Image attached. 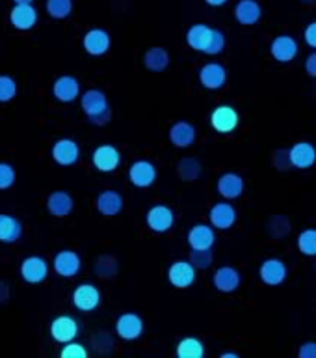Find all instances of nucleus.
Instances as JSON below:
<instances>
[{
	"label": "nucleus",
	"mask_w": 316,
	"mask_h": 358,
	"mask_svg": "<svg viewBox=\"0 0 316 358\" xmlns=\"http://www.w3.org/2000/svg\"><path fill=\"white\" fill-rule=\"evenodd\" d=\"M80 105H82V110L88 114L89 123H93V125H106L112 120L108 97L100 90H88L82 95Z\"/></svg>",
	"instance_id": "f257e3e1"
},
{
	"label": "nucleus",
	"mask_w": 316,
	"mask_h": 358,
	"mask_svg": "<svg viewBox=\"0 0 316 358\" xmlns=\"http://www.w3.org/2000/svg\"><path fill=\"white\" fill-rule=\"evenodd\" d=\"M197 278V268L194 267V263L190 259H181V262L172 263V267L167 271V280L173 287L177 289H186L194 284Z\"/></svg>",
	"instance_id": "f03ea898"
},
{
	"label": "nucleus",
	"mask_w": 316,
	"mask_h": 358,
	"mask_svg": "<svg viewBox=\"0 0 316 358\" xmlns=\"http://www.w3.org/2000/svg\"><path fill=\"white\" fill-rule=\"evenodd\" d=\"M239 123H240L239 112L234 110L233 106H229V105L218 106V108H214L211 114L212 129L222 134L233 133L234 129L239 127Z\"/></svg>",
	"instance_id": "7ed1b4c3"
},
{
	"label": "nucleus",
	"mask_w": 316,
	"mask_h": 358,
	"mask_svg": "<svg viewBox=\"0 0 316 358\" xmlns=\"http://www.w3.org/2000/svg\"><path fill=\"white\" fill-rule=\"evenodd\" d=\"M145 222L149 226V229L156 231V234H166L173 228V222H175V215H173L172 207L164 206V203H158V206H153L147 211V217H145Z\"/></svg>",
	"instance_id": "20e7f679"
},
{
	"label": "nucleus",
	"mask_w": 316,
	"mask_h": 358,
	"mask_svg": "<svg viewBox=\"0 0 316 358\" xmlns=\"http://www.w3.org/2000/svg\"><path fill=\"white\" fill-rule=\"evenodd\" d=\"M259 276H261L262 284L270 285V287H276V285H281L289 276V268L285 265V262L278 259V257H270V259H264L259 267Z\"/></svg>",
	"instance_id": "39448f33"
},
{
	"label": "nucleus",
	"mask_w": 316,
	"mask_h": 358,
	"mask_svg": "<svg viewBox=\"0 0 316 358\" xmlns=\"http://www.w3.org/2000/svg\"><path fill=\"white\" fill-rule=\"evenodd\" d=\"M116 332L121 340H138L140 336L144 334V319L134 312L123 313L116 321Z\"/></svg>",
	"instance_id": "423d86ee"
},
{
	"label": "nucleus",
	"mask_w": 316,
	"mask_h": 358,
	"mask_svg": "<svg viewBox=\"0 0 316 358\" xmlns=\"http://www.w3.org/2000/svg\"><path fill=\"white\" fill-rule=\"evenodd\" d=\"M21 276L27 284H41L49 276V263L39 256L27 257L21 263Z\"/></svg>",
	"instance_id": "0eeeda50"
},
{
	"label": "nucleus",
	"mask_w": 316,
	"mask_h": 358,
	"mask_svg": "<svg viewBox=\"0 0 316 358\" xmlns=\"http://www.w3.org/2000/svg\"><path fill=\"white\" fill-rule=\"evenodd\" d=\"M91 161H93V166L99 172H114L121 164V153H119L116 145L103 144L93 151Z\"/></svg>",
	"instance_id": "6e6552de"
},
{
	"label": "nucleus",
	"mask_w": 316,
	"mask_h": 358,
	"mask_svg": "<svg viewBox=\"0 0 316 358\" xmlns=\"http://www.w3.org/2000/svg\"><path fill=\"white\" fill-rule=\"evenodd\" d=\"M298 41L289 34H281L278 38H273L272 45H270V52H272L273 60H278L279 64H289L298 56Z\"/></svg>",
	"instance_id": "1a4fd4ad"
},
{
	"label": "nucleus",
	"mask_w": 316,
	"mask_h": 358,
	"mask_svg": "<svg viewBox=\"0 0 316 358\" xmlns=\"http://www.w3.org/2000/svg\"><path fill=\"white\" fill-rule=\"evenodd\" d=\"M128 179L134 187L138 189H147L156 181V166L151 161H136L128 168Z\"/></svg>",
	"instance_id": "9d476101"
},
{
	"label": "nucleus",
	"mask_w": 316,
	"mask_h": 358,
	"mask_svg": "<svg viewBox=\"0 0 316 358\" xmlns=\"http://www.w3.org/2000/svg\"><path fill=\"white\" fill-rule=\"evenodd\" d=\"M82 45L88 55L103 56L110 50V34L106 32V30H103V28H91V30H88L86 36H84Z\"/></svg>",
	"instance_id": "9b49d317"
},
{
	"label": "nucleus",
	"mask_w": 316,
	"mask_h": 358,
	"mask_svg": "<svg viewBox=\"0 0 316 358\" xmlns=\"http://www.w3.org/2000/svg\"><path fill=\"white\" fill-rule=\"evenodd\" d=\"M73 304L80 312H93L100 304V291L93 284L78 285L73 291Z\"/></svg>",
	"instance_id": "f8f14e48"
},
{
	"label": "nucleus",
	"mask_w": 316,
	"mask_h": 358,
	"mask_svg": "<svg viewBox=\"0 0 316 358\" xmlns=\"http://www.w3.org/2000/svg\"><path fill=\"white\" fill-rule=\"evenodd\" d=\"M52 159L60 166H73L80 159V145L71 138H61L52 145Z\"/></svg>",
	"instance_id": "ddd939ff"
},
{
	"label": "nucleus",
	"mask_w": 316,
	"mask_h": 358,
	"mask_svg": "<svg viewBox=\"0 0 316 358\" xmlns=\"http://www.w3.org/2000/svg\"><path fill=\"white\" fill-rule=\"evenodd\" d=\"M78 323L77 319H73L71 315H60L50 323V336L54 338L58 343H69L75 341L78 336Z\"/></svg>",
	"instance_id": "4468645a"
},
{
	"label": "nucleus",
	"mask_w": 316,
	"mask_h": 358,
	"mask_svg": "<svg viewBox=\"0 0 316 358\" xmlns=\"http://www.w3.org/2000/svg\"><path fill=\"white\" fill-rule=\"evenodd\" d=\"M200 83L206 90H220L227 84V69L218 64V62H209L201 67Z\"/></svg>",
	"instance_id": "2eb2a0df"
},
{
	"label": "nucleus",
	"mask_w": 316,
	"mask_h": 358,
	"mask_svg": "<svg viewBox=\"0 0 316 358\" xmlns=\"http://www.w3.org/2000/svg\"><path fill=\"white\" fill-rule=\"evenodd\" d=\"M209 218L216 229H231L236 222V209L233 207V203H229V200L218 201L212 206Z\"/></svg>",
	"instance_id": "dca6fc26"
},
{
	"label": "nucleus",
	"mask_w": 316,
	"mask_h": 358,
	"mask_svg": "<svg viewBox=\"0 0 316 358\" xmlns=\"http://www.w3.org/2000/svg\"><path fill=\"white\" fill-rule=\"evenodd\" d=\"M292 168L309 170L316 164V148L311 142H296L289 150Z\"/></svg>",
	"instance_id": "f3484780"
},
{
	"label": "nucleus",
	"mask_w": 316,
	"mask_h": 358,
	"mask_svg": "<svg viewBox=\"0 0 316 358\" xmlns=\"http://www.w3.org/2000/svg\"><path fill=\"white\" fill-rule=\"evenodd\" d=\"M218 194L223 200H236L244 194V178L240 173L227 172L218 179Z\"/></svg>",
	"instance_id": "a211bd4d"
},
{
	"label": "nucleus",
	"mask_w": 316,
	"mask_h": 358,
	"mask_svg": "<svg viewBox=\"0 0 316 358\" xmlns=\"http://www.w3.org/2000/svg\"><path fill=\"white\" fill-rule=\"evenodd\" d=\"M212 284H214V287H216L218 291H222V293H233V291H236L240 287V284H242V276H240V273L236 271L234 267H231V265H223V267H220L214 273V276H212Z\"/></svg>",
	"instance_id": "6ab92c4d"
},
{
	"label": "nucleus",
	"mask_w": 316,
	"mask_h": 358,
	"mask_svg": "<svg viewBox=\"0 0 316 358\" xmlns=\"http://www.w3.org/2000/svg\"><path fill=\"white\" fill-rule=\"evenodd\" d=\"M212 34H214V28H211L205 22L192 24L188 28V32H186V43H188L190 49L197 50V52H205L212 41Z\"/></svg>",
	"instance_id": "aec40b11"
},
{
	"label": "nucleus",
	"mask_w": 316,
	"mask_h": 358,
	"mask_svg": "<svg viewBox=\"0 0 316 358\" xmlns=\"http://www.w3.org/2000/svg\"><path fill=\"white\" fill-rule=\"evenodd\" d=\"M82 262L77 252L73 250H61L54 257V271L63 278H73L80 273Z\"/></svg>",
	"instance_id": "412c9836"
},
{
	"label": "nucleus",
	"mask_w": 316,
	"mask_h": 358,
	"mask_svg": "<svg viewBox=\"0 0 316 358\" xmlns=\"http://www.w3.org/2000/svg\"><path fill=\"white\" fill-rule=\"evenodd\" d=\"M52 94L61 103H73L80 95V83L71 75H61L52 84Z\"/></svg>",
	"instance_id": "4be33fe9"
},
{
	"label": "nucleus",
	"mask_w": 316,
	"mask_h": 358,
	"mask_svg": "<svg viewBox=\"0 0 316 358\" xmlns=\"http://www.w3.org/2000/svg\"><path fill=\"white\" fill-rule=\"evenodd\" d=\"M10 21L17 30H30L38 22V10L32 4H15L10 11Z\"/></svg>",
	"instance_id": "5701e85b"
},
{
	"label": "nucleus",
	"mask_w": 316,
	"mask_h": 358,
	"mask_svg": "<svg viewBox=\"0 0 316 358\" xmlns=\"http://www.w3.org/2000/svg\"><path fill=\"white\" fill-rule=\"evenodd\" d=\"M262 8L257 0H240L239 4L234 6V19L244 24V27H251L261 21Z\"/></svg>",
	"instance_id": "b1692460"
},
{
	"label": "nucleus",
	"mask_w": 316,
	"mask_h": 358,
	"mask_svg": "<svg viewBox=\"0 0 316 358\" xmlns=\"http://www.w3.org/2000/svg\"><path fill=\"white\" fill-rule=\"evenodd\" d=\"M123 206H125V201H123V196L117 190H103L99 198H97V211L100 215H105V217L119 215L123 211Z\"/></svg>",
	"instance_id": "393cba45"
},
{
	"label": "nucleus",
	"mask_w": 316,
	"mask_h": 358,
	"mask_svg": "<svg viewBox=\"0 0 316 358\" xmlns=\"http://www.w3.org/2000/svg\"><path fill=\"white\" fill-rule=\"evenodd\" d=\"M216 243V234L214 226L209 224H195L194 228L188 231V245L190 248H212Z\"/></svg>",
	"instance_id": "a878e982"
},
{
	"label": "nucleus",
	"mask_w": 316,
	"mask_h": 358,
	"mask_svg": "<svg viewBox=\"0 0 316 358\" xmlns=\"http://www.w3.org/2000/svg\"><path fill=\"white\" fill-rule=\"evenodd\" d=\"M197 138V129L188 122H177L173 123L170 129V140L173 145L177 148H190Z\"/></svg>",
	"instance_id": "bb28decb"
},
{
	"label": "nucleus",
	"mask_w": 316,
	"mask_h": 358,
	"mask_svg": "<svg viewBox=\"0 0 316 358\" xmlns=\"http://www.w3.org/2000/svg\"><path fill=\"white\" fill-rule=\"evenodd\" d=\"M73 207H75V201L66 190H56L47 200V209L52 217H67V215H71Z\"/></svg>",
	"instance_id": "cd10ccee"
},
{
	"label": "nucleus",
	"mask_w": 316,
	"mask_h": 358,
	"mask_svg": "<svg viewBox=\"0 0 316 358\" xmlns=\"http://www.w3.org/2000/svg\"><path fill=\"white\" fill-rule=\"evenodd\" d=\"M144 64L149 71L162 73L170 66V52L162 47H151V49L145 50Z\"/></svg>",
	"instance_id": "c85d7f7f"
},
{
	"label": "nucleus",
	"mask_w": 316,
	"mask_h": 358,
	"mask_svg": "<svg viewBox=\"0 0 316 358\" xmlns=\"http://www.w3.org/2000/svg\"><path fill=\"white\" fill-rule=\"evenodd\" d=\"M22 234V224L15 217L0 213V243H15Z\"/></svg>",
	"instance_id": "c756f323"
},
{
	"label": "nucleus",
	"mask_w": 316,
	"mask_h": 358,
	"mask_svg": "<svg viewBox=\"0 0 316 358\" xmlns=\"http://www.w3.org/2000/svg\"><path fill=\"white\" fill-rule=\"evenodd\" d=\"M177 357L179 358H203L205 357V345L200 338L188 336L179 341L177 345Z\"/></svg>",
	"instance_id": "7c9ffc66"
},
{
	"label": "nucleus",
	"mask_w": 316,
	"mask_h": 358,
	"mask_svg": "<svg viewBox=\"0 0 316 358\" xmlns=\"http://www.w3.org/2000/svg\"><path fill=\"white\" fill-rule=\"evenodd\" d=\"M201 172H203V166L195 157H183L179 162L177 173L183 181H195L201 178Z\"/></svg>",
	"instance_id": "2f4dec72"
},
{
	"label": "nucleus",
	"mask_w": 316,
	"mask_h": 358,
	"mask_svg": "<svg viewBox=\"0 0 316 358\" xmlns=\"http://www.w3.org/2000/svg\"><path fill=\"white\" fill-rule=\"evenodd\" d=\"M298 248L303 256L307 257H316V229L309 228L303 229L298 237Z\"/></svg>",
	"instance_id": "473e14b6"
},
{
	"label": "nucleus",
	"mask_w": 316,
	"mask_h": 358,
	"mask_svg": "<svg viewBox=\"0 0 316 358\" xmlns=\"http://www.w3.org/2000/svg\"><path fill=\"white\" fill-rule=\"evenodd\" d=\"M73 11V0H47V13L52 19H67Z\"/></svg>",
	"instance_id": "72a5a7b5"
},
{
	"label": "nucleus",
	"mask_w": 316,
	"mask_h": 358,
	"mask_svg": "<svg viewBox=\"0 0 316 358\" xmlns=\"http://www.w3.org/2000/svg\"><path fill=\"white\" fill-rule=\"evenodd\" d=\"M188 259L194 263V267L200 268V271L211 268V265L214 263L212 248H192V250H190Z\"/></svg>",
	"instance_id": "f704fd0d"
},
{
	"label": "nucleus",
	"mask_w": 316,
	"mask_h": 358,
	"mask_svg": "<svg viewBox=\"0 0 316 358\" xmlns=\"http://www.w3.org/2000/svg\"><path fill=\"white\" fill-rule=\"evenodd\" d=\"M117 273V262L116 257L112 256H100L95 262V274L100 278H112Z\"/></svg>",
	"instance_id": "c9c22d12"
},
{
	"label": "nucleus",
	"mask_w": 316,
	"mask_h": 358,
	"mask_svg": "<svg viewBox=\"0 0 316 358\" xmlns=\"http://www.w3.org/2000/svg\"><path fill=\"white\" fill-rule=\"evenodd\" d=\"M17 95V83L10 75H0V103H8Z\"/></svg>",
	"instance_id": "e433bc0d"
},
{
	"label": "nucleus",
	"mask_w": 316,
	"mask_h": 358,
	"mask_svg": "<svg viewBox=\"0 0 316 358\" xmlns=\"http://www.w3.org/2000/svg\"><path fill=\"white\" fill-rule=\"evenodd\" d=\"M227 47V38H225V34L222 30H218L214 28V34H212V41L209 45V49L205 50V55L209 56H216V55H222L223 50Z\"/></svg>",
	"instance_id": "4c0bfd02"
},
{
	"label": "nucleus",
	"mask_w": 316,
	"mask_h": 358,
	"mask_svg": "<svg viewBox=\"0 0 316 358\" xmlns=\"http://www.w3.org/2000/svg\"><path fill=\"white\" fill-rule=\"evenodd\" d=\"M268 229L276 239H279L290 231V220L287 217H272L268 222Z\"/></svg>",
	"instance_id": "58836bf2"
},
{
	"label": "nucleus",
	"mask_w": 316,
	"mask_h": 358,
	"mask_svg": "<svg viewBox=\"0 0 316 358\" xmlns=\"http://www.w3.org/2000/svg\"><path fill=\"white\" fill-rule=\"evenodd\" d=\"M91 347L95 349V352L106 355V352H110L112 349H114V340L110 338V334L99 332V334H95L93 338H91Z\"/></svg>",
	"instance_id": "ea45409f"
},
{
	"label": "nucleus",
	"mask_w": 316,
	"mask_h": 358,
	"mask_svg": "<svg viewBox=\"0 0 316 358\" xmlns=\"http://www.w3.org/2000/svg\"><path fill=\"white\" fill-rule=\"evenodd\" d=\"M60 357L61 358H86L88 357V349H86L82 343L69 341V343H63V349H61Z\"/></svg>",
	"instance_id": "a19ab883"
},
{
	"label": "nucleus",
	"mask_w": 316,
	"mask_h": 358,
	"mask_svg": "<svg viewBox=\"0 0 316 358\" xmlns=\"http://www.w3.org/2000/svg\"><path fill=\"white\" fill-rule=\"evenodd\" d=\"M15 183V170L8 162H0V190L10 189Z\"/></svg>",
	"instance_id": "79ce46f5"
},
{
	"label": "nucleus",
	"mask_w": 316,
	"mask_h": 358,
	"mask_svg": "<svg viewBox=\"0 0 316 358\" xmlns=\"http://www.w3.org/2000/svg\"><path fill=\"white\" fill-rule=\"evenodd\" d=\"M298 357L316 358V341H306V343L298 349Z\"/></svg>",
	"instance_id": "37998d69"
},
{
	"label": "nucleus",
	"mask_w": 316,
	"mask_h": 358,
	"mask_svg": "<svg viewBox=\"0 0 316 358\" xmlns=\"http://www.w3.org/2000/svg\"><path fill=\"white\" fill-rule=\"evenodd\" d=\"M303 38H306V43L311 47V49L316 50V21L309 22L303 32Z\"/></svg>",
	"instance_id": "c03bdc74"
},
{
	"label": "nucleus",
	"mask_w": 316,
	"mask_h": 358,
	"mask_svg": "<svg viewBox=\"0 0 316 358\" xmlns=\"http://www.w3.org/2000/svg\"><path fill=\"white\" fill-rule=\"evenodd\" d=\"M306 71L309 77L316 78V50L313 52V55L307 56V60H306Z\"/></svg>",
	"instance_id": "a18cd8bd"
},
{
	"label": "nucleus",
	"mask_w": 316,
	"mask_h": 358,
	"mask_svg": "<svg viewBox=\"0 0 316 358\" xmlns=\"http://www.w3.org/2000/svg\"><path fill=\"white\" fill-rule=\"evenodd\" d=\"M10 299V287L6 285V282L0 280V302H6Z\"/></svg>",
	"instance_id": "49530a36"
},
{
	"label": "nucleus",
	"mask_w": 316,
	"mask_h": 358,
	"mask_svg": "<svg viewBox=\"0 0 316 358\" xmlns=\"http://www.w3.org/2000/svg\"><path fill=\"white\" fill-rule=\"evenodd\" d=\"M206 4L212 6V8H220V6H225L229 0H205Z\"/></svg>",
	"instance_id": "de8ad7c7"
},
{
	"label": "nucleus",
	"mask_w": 316,
	"mask_h": 358,
	"mask_svg": "<svg viewBox=\"0 0 316 358\" xmlns=\"http://www.w3.org/2000/svg\"><path fill=\"white\" fill-rule=\"evenodd\" d=\"M220 358H240L239 352H222Z\"/></svg>",
	"instance_id": "09e8293b"
},
{
	"label": "nucleus",
	"mask_w": 316,
	"mask_h": 358,
	"mask_svg": "<svg viewBox=\"0 0 316 358\" xmlns=\"http://www.w3.org/2000/svg\"><path fill=\"white\" fill-rule=\"evenodd\" d=\"M15 4H32L33 0H13Z\"/></svg>",
	"instance_id": "8fccbe9b"
},
{
	"label": "nucleus",
	"mask_w": 316,
	"mask_h": 358,
	"mask_svg": "<svg viewBox=\"0 0 316 358\" xmlns=\"http://www.w3.org/2000/svg\"><path fill=\"white\" fill-rule=\"evenodd\" d=\"M301 2H306V4H316V0H301Z\"/></svg>",
	"instance_id": "3c124183"
}]
</instances>
